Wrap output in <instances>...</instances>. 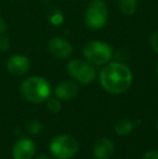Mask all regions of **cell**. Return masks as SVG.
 Returning <instances> with one entry per match:
<instances>
[{
  "label": "cell",
  "mask_w": 158,
  "mask_h": 159,
  "mask_svg": "<svg viewBox=\"0 0 158 159\" xmlns=\"http://www.w3.org/2000/svg\"><path fill=\"white\" fill-rule=\"evenodd\" d=\"M54 93L59 100L70 101L78 94V86L76 84V82L72 80L62 81L56 86Z\"/></svg>",
  "instance_id": "8fae6325"
},
{
  "label": "cell",
  "mask_w": 158,
  "mask_h": 159,
  "mask_svg": "<svg viewBox=\"0 0 158 159\" xmlns=\"http://www.w3.org/2000/svg\"><path fill=\"white\" fill-rule=\"evenodd\" d=\"M36 152V146L32 139L22 138L15 142L12 147V156L14 159H32Z\"/></svg>",
  "instance_id": "ba28073f"
},
{
  "label": "cell",
  "mask_w": 158,
  "mask_h": 159,
  "mask_svg": "<svg viewBox=\"0 0 158 159\" xmlns=\"http://www.w3.org/2000/svg\"><path fill=\"white\" fill-rule=\"evenodd\" d=\"M8 30V25H7V22L4 21V19L2 16H0V35H3L4 33Z\"/></svg>",
  "instance_id": "d6986e66"
},
{
  "label": "cell",
  "mask_w": 158,
  "mask_h": 159,
  "mask_svg": "<svg viewBox=\"0 0 158 159\" xmlns=\"http://www.w3.org/2000/svg\"><path fill=\"white\" fill-rule=\"evenodd\" d=\"M150 46L155 53L158 55V30L150 36Z\"/></svg>",
  "instance_id": "2e32d148"
},
{
  "label": "cell",
  "mask_w": 158,
  "mask_h": 159,
  "mask_svg": "<svg viewBox=\"0 0 158 159\" xmlns=\"http://www.w3.org/2000/svg\"><path fill=\"white\" fill-rule=\"evenodd\" d=\"M118 8L124 14L132 15L138 8V0H117Z\"/></svg>",
  "instance_id": "7c38bea8"
},
{
  "label": "cell",
  "mask_w": 158,
  "mask_h": 159,
  "mask_svg": "<svg viewBox=\"0 0 158 159\" xmlns=\"http://www.w3.org/2000/svg\"><path fill=\"white\" fill-rule=\"evenodd\" d=\"M155 73H156V75H157V77H158V63L156 65V68H155Z\"/></svg>",
  "instance_id": "44dd1931"
},
{
  "label": "cell",
  "mask_w": 158,
  "mask_h": 159,
  "mask_svg": "<svg viewBox=\"0 0 158 159\" xmlns=\"http://www.w3.org/2000/svg\"><path fill=\"white\" fill-rule=\"evenodd\" d=\"M66 69L68 75L73 79L82 84H91L97 78V69L93 66V64L89 63L88 61L74 59L68 62Z\"/></svg>",
  "instance_id": "8992f818"
},
{
  "label": "cell",
  "mask_w": 158,
  "mask_h": 159,
  "mask_svg": "<svg viewBox=\"0 0 158 159\" xmlns=\"http://www.w3.org/2000/svg\"><path fill=\"white\" fill-rule=\"evenodd\" d=\"M46 105L47 108L49 109V111H51L53 114L60 113L62 109V103L57 98H50L49 96L46 100Z\"/></svg>",
  "instance_id": "5bb4252c"
},
{
  "label": "cell",
  "mask_w": 158,
  "mask_h": 159,
  "mask_svg": "<svg viewBox=\"0 0 158 159\" xmlns=\"http://www.w3.org/2000/svg\"><path fill=\"white\" fill-rule=\"evenodd\" d=\"M36 159H50V157H49V156H47V155H40Z\"/></svg>",
  "instance_id": "ffe728a7"
},
{
  "label": "cell",
  "mask_w": 158,
  "mask_h": 159,
  "mask_svg": "<svg viewBox=\"0 0 158 159\" xmlns=\"http://www.w3.org/2000/svg\"><path fill=\"white\" fill-rule=\"evenodd\" d=\"M86 61L93 65H105L112 60L113 48L108 43L100 40H91L88 41L82 48Z\"/></svg>",
  "instance_id": "3957f363"
},
{
  "label": "cell",
  "mask_w": 158,
  "mask_h": 159,
  "mask_svg": "<svg viewBox=\"0 0 158 159\" xmlns=\"http://www.w3.org/2000/svg\"><path fill=\"white\" fill-rule=\"evenodd\" d=\"M157 129H158V122H157Z\"/></svg>",
  "instance_id": "7402d4cb"
},
{
  "label": "cell",
  "mask_w": 158,
  "mask_h": 159,
  "mask_svg": "<svg viewBox=\"0 0 158 159\" xmlns=\"http://www.w3.org/2000/svg\"><path fill=\"white\" fill-rule=\"evenodd\" d=\"M10 48V41L9 39L3 35H0V51L2 52H6V51L9 50Z\"/></svg>",
  "instance_id": "e0dca14e"
},
{
  "label": "cell",
  "mask_w": 158,
  "mask_h": 159,
  "mask_svg": "<svg viewBox=\"0 0 158 159\" xmlns=\"http://www.w3.org/2000/svg\"><path fill=\"white\" fill-rule=\"evenodd\" d=\"M48 50L56 59H67L72 55L73 53V46L68 40L64 38L55 37L49 41L48 43Z\"/></svg>",
  "instance_id": "52a82bcc"
},
{
  "label": "cell",
  "mask_w": 158,
  "mask_h": 159,
  "mask_svg": "<svg viewBox=\"0 0 158 159\" xmlns=\"http://www.w3.org/2000/svg\"><path fill=\"white\" fill-rule=\"evenodd\" d=\"M133 128H134V125H133V122L131 121V120L122 119L116 125V127H115V131H116V133H118L119 135L124 136V135L130 134L131 132H132Z\"/></svg>",
  "instance_id": "4fadbf2b"
},
{
  "label": "cell",
  "mask_w": 158,
  "mask_h": 159,
  "mask_svg": "<svg viewBox=\"0 0 158 159\" xmlns=\"http://www.w3.org/2000/svg\"><path fill=\"white\" fill-rule=\"evenodd\" d=\"M42 130V125L40 121H37V120H34L32 121L29 125L27 126V131L29 132L33 135H36V134H39Z\"/></svg>",
  "instance_id": "9a60e30c"
},
{
  "label": "cell",
  "mask_w": 158,
  "mask_h": 159,
  "mask_svg": "<svg viewBox=\"0 0 158 159\" xmlns=\"http://www.w3.org/2000/svg\"><path fill=\"white\" fill-rule=\"evenodd\" d=\"M141 159H158V151H151L145 153Z\"/></svg>",
  "instance_id": "ac0fdd59"
},
{
  "label": "cell",
  "mask_w": 158,
  "mask_h": 159,
  "mask_svg": "<svg viewBox=\"0 0 158 159\" xmlns=\"http://www.w3.org/2000/svg\"><path fill=\"white\" fill-rule=\"evenodd\" d=\"M30 61L27 57L16 54L7 61V69L13 76H23L29 70Z\"/></svg>",
  "instance_id": "9c48e42d"
},
{
  "label": "cell",
  "mask_w": 158,
  "mask_h": 159,
  "mask_svg": "<svg viewBox=\"0 0 158 159\" xmlns=\"http://www.w3.org/2000/svg\"><path fill=\"white\" fill-rule=\"evenodd\" d=\"M100 84L111 94H121L131 87L132 71L127 65L119 62H108L99 74Z\"/></svg>",
  "instance_id": "6da1fadb"
},
{
  "label": "cell",
  "mask_w": 158,
  "mask_h": 159,
  "mask_svg": "<svg viewBox=\"0 0 158 159\" xmlns=\"http://www.w3.org/2000/svg\"><path fill=\"white\" fill-rule=\"evenodd\" d=\"M21 94L30 103H42L51 94V87L47 79L39 76L29 77L22 82L20 87Z\"/></svg>",
  "instance_id": "7a4b0ae2"
},
{
  "label": "cell",
  "mask_w": 158,
  "mask_h": 159,
  "mask_svg": "<svg viewBox=\"0 0 158 159\" xmlns=\"http://www.w3.org/2000/svg\"><path fill=\"white\" fill-rule=\"evenodd\" d=\"M114 143L108 138H101L94 143L93 157L95 159H111L114 155Z\"/></svg>",
  "instance_id": "30bf717a"
},
{
  "label": "cell",
  "mask_w": 158,
  "mask_h": 159,
  "mask_svg": "<svg viewBox=\"0 0 158 159\" xmlns=\"http://www.w3.org/2000/svg\"><path fill=\"white\" fill-rule=\"evenodd\" d=\"M79 145L77 140L70 134H61L50 143V152L55 159H70L77 154Z\"/></svg>",
  "instance_id": "5b68a950"
},
{
  "label": "cell",
  "mask_w": 158,
  "mask_h": 159,
  "mask_svg": "<svg viewBox=\"0 0 158 159\" xmlns=\"http://www.w3.org/2000/svg\"><path fill=\"white\" fill-rule=\"evenodd\" d=\"M108 8L104 0H92L84 12V23L90 30H97L106 25Z\"/></svg>",
  "instance_id": "277c9868"
}]
</instances>
